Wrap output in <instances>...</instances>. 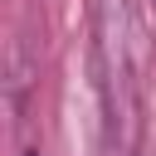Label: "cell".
Masks as SVG:
<instances>
[{"label": "cell", "instance_id": "cell-1", "mask_svg": "<svg viewBox=\"0 0 156 156\" xmlns=\"http://www.w3.org/2000/svg\"><path fill=\"white\" fill-rule=\"evenodd\" d=\"M20 156H39V146H24V151H20Z\"/></svg>", "mask_w": 156, "mask_h": 156}]
</instances>
